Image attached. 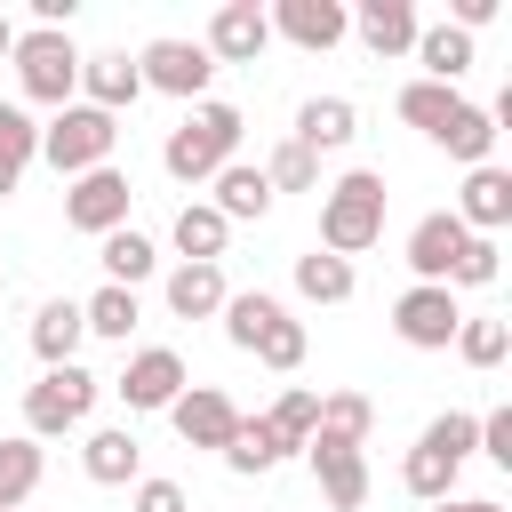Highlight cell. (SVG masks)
<instances>
[{
	"instance_id": "1",
	"label": "cell",
	"mask_w": 512,
	"mask_h": 512,
	"mask_svg": "<svg viewBox=\"0 0 512 512\" xmlns=\"http://www.w3.org/2000/svg\"><path fill=\"white\" fill-rule=\"evenodd\" d=\"M392 104H400V120H408L416 136H432V144H440V152H456L464 168H480V160L496 152V120H488V104H472V96H456V88L408 80Z\"/></svg>"
},
{
	"instance_id": "2",
	"label": "cell",
	"mask_w": 512,
	"mask_h": 512,
	"mask_svg": "<svg viewBox=\"0 0 512 512\" xmlns=\"http://www.w3.org/2000/svg\"><path fill=\"white\" fill-rule=\"evenodd\" d=\"M240 104H224V96H200V104H184V120L168 128V144H160V168L176 176V184H208L216 168H232L240 160Z\"/></svg>"
},
{
	"instance_id": "3",
	"label": "cell",
	"mask_w": 512,
	"mask_h": 512,
	"mask_svg": "<svg viewBox=\"0 0 512 512\" xmlns=\"http://www.w3.org/2000/svg\"><path fill=\"white\" fill-rule=\"evenodd\" d=\"M384 176L376 168H344L336 184H320V248L328 256H360V248H376L384 240Z\"/></svg>"
},
{
	"instance_id": "4",
	"label": "cell",
	"mask_w": 512,
	"mask_h": 512,
	"mask_svg": "<svg viewBox=\"0 0 512 512\" xmlns=\"http://www.w3.org/2000/svg\"><path fill=\"white\" fill-rule=\"evenodd\" d=\"M464 456H480V416L448 408V416H432V424L416 432V448H408V464H400V488H408L416 504H440V496H456Z\"/></svg>"
},
{
	"instance_id": "5",
	"label": "cell",
	"mask_w": 512,
	"mask_h": 512,
	"mask_svg": "<svg viewBox=\"0 0 512 512\" xmlns=\"http://www.w3.org/2000/svg\"><path fill=\"white\" fill-rule=\"evenodd\" d=\"M8 64H16V88H24V104H80V40L72 32H16V48H8Z\"/></svg>"
},
{
	"instance_id": "6",
	"label": "cell",
	"mask_w": 512,
	"mask_h": 512,
	"mask_svg": "<svg viewBox=\"0 0 512 512\" xmlns=\"http://www.w3.org/2000/svg\"><path fill=\"white\" fill-rule=\"evenodd\" d=\"M96 392H104V376H88L80 360H64V368H40V384H24V432H32V440L80 432V424L96 416Z\"/></svg>"
},
{
	"instance_id": "7",
	"label": "cell",
	"mask_w": 512,
	"mask_h": 512,
	"mask_svg": "<svg viewBox=\"0 0 512 512\" xmlns=\"http://www.w3.org/2000/svg\"><path fill=\"white\" fill-rule=\"evenodd\" d=\"M112 144H120V120L96 112V104H64L48 128H40V160L56 176H88V168H112Z\"/></svg>"
},
{
	"instance_id": "8",
	"label": "cell",
	"mask_w": 512,
	"mask_h": 512,
	"mask_svg": "<svg viewBox=\"0 0 512 512\" xmlns=\"http://www.w3.org/2000/svg\"><path fill=\"white\" fill-rule=\"evenodd\" d=\"M456 320H464V304H456V288H432V280H408V288L392 296V336H400L408 352H448V344H456Z\"/></svg>"
},
{
	"instance_id": "9",
	"label": "cell",
	"mask_w": 512,
	"mask_h": 512,
	"mask_svg": "<svg viewBox=\"0 0 512 512\" xmlns=\"http://www.w3.org/2000/svg\"><path fill=\"white\" fill-rule=\"evenodd\" d=\"M136 72H144V88H160V96H176V104H200L208 80H216L208 48H200V40H176V32L144 40V48H136Z\"/></svg>"
},
{
	"instance_id": "10",
	"label": "cell",
	"mask_w": 512,
	"mask_h": 512,
	"mask_svg": "<svg viewBox=\"0 0 512 512\" xmlns=\"http://www.w3.org/2000/svg\"><path fill=\"white\" fill-rule=\"evenodd\" d=\"M184 384H192V376H184V352H168V344L128 352V368L112 376V392L128 400V416H168V400H176Z\"/></svg>"
},
{
	"instance_id": "11",
	"label": "cell",
	"mask_w": 512,
	"mask_h": 512,
	"mask_svg": "<svg viewBox=\"0 0 512 512\" xmlns=\"http://www.w3.org/2000/svg\"><path fill=\"white\" fill-rule=\"evenodd\" d=\"M128 200H136V184H128L120 168H88V176H72V192H64V224L88 232V240H104V232L128 224Z\"/></svg>"
},
{
	"instance_id": "12",
	"label": "cell",
	"mask_w": 512,
	"mask_h": 512,
	"mask_svg": "<svg viewBox=\"0 0 512 512\" xmlns=\"http://www.w3.org/2000/svg\"><path fill=\"white\" fill-rule=\"evenodd\" d=\"M168 424H176V440L184 448H232V432H240V408H232V392H216V384H184L176 400H168Z\"/></svg>"
},
{
	"instance_id": "13",
	"label": "cell",
	"mask_w": 512,
	"mask_h": 512,
	"mask_svg": "<svg viewBox=\"0 0 512 512\" xmlns=\"http://www.w3.org/2000/svg\"><path fill=\"white\" fill-rule=\"evenodd\" d=\"M264 16H272V40H288V48H304V56H328V48L352 32V8H344V0H272Z\"/></svg>"
},
{
	"instance_id": "14",
	"label": "cell",
	"mask_w": 512,
	"mask_h": 512,
	"mask_svg": "<svg viewBox=\"0 0 512 512\" xmlns=\"http://www.w3.org/2000/svg\"><path fill=\"white\" fill-rule=\"evenodd\" d=\"M200 48H208V64H256V56L272 48V16H264L256 0H224V8L208 16Z\"/></svg>"
},
{
	"instance_id": "15",
	"label": "cell",
	"mask_w": 512,
	"mask_h": 512,
	"mask_svg": "<svg viewBox=\"0 0 512 512\" xmlns=\"http://www.w3.org/2000/svg\"><path fill=\"white\" fill-rule=\"evenodd\" d=\"M352 32H360V48H368L376 64H392V56L416 48L424 16H416V0H360V8H352Z\"/></svg>"
},
{
	"instance_id": "16",
	"label": "cell",
	"mask_w": 512,
	"mask_h": 512,
	"mask_svg": "<svg viewBox=\"0 0 512 512\" xmlns=\"http://www.w3.org/2000/svg\"><path fill=\"white\" fill-rule=\"evenodd\" d=\"M456 224H464V232H480V240H496V232L512 224V168L480 160V168L464 176V192H456Z\"/></svg>"
},
{
	"instance_id": "17",
	"label": "cell",
	"mask_w": 512,
	"mask_h": 512,
	"mask_svg": "<svg viewBox=\"0 0 512 512\" xmlns=\"http://www.w3.org/2000/svg\"><path fill=\"white\" fill-rule=\"evenodd\" d=\"M464 224H456V208H432V216H416V232H408V272L416 280H432V288H448V272H456V256H464Z\"/></svg>"
},
{
	"instance_id": "18",
	"label": "cell",
	"mask_w": 512,
	"mask_h": 512,
	"mask_svg": "<svg viewBox=\"0 0 512 512\" xmlns=\"http://www.w3.org/2000/svg\"><path fill=\"white\" fill-rule=\"evenodd\" d=\"M80 472H88L96 488H136V480H144V440H136L128 424H96V432L80 440Z\"/></svg>"
},
{
	"instance_id": "19",
	"label": "cell",
	"mask_w": 512,
	"mask_h": 512,
	"mask_svg": "<svg viewBox=\"0 0 512 512\" xmlns=\"http://www.w3.org/2000/svg\"><path fill=\"white\" fill-rule=\"evenodd\" d=\"M304 464L328 496V512H360L368 504V456L360 448H328V440H304Z\"/></svg>"
},
{
	"instance_id": "20",
	"label": "cell",
	"mask_w": 512,
	"mask_h": 512,
	"mask_svg": "<svg viewBox=\"0 0 512 512\" xmlns=\"http://www.w3.org/2000/svg\"><path fill=\"white\" fill-rule=\"evenodd\" d=\"M144 96V72H136V56H120V48H104V56H80V104H96V112H128Z\"/></svg>"
},
{
	"instance_id": "21",
	"label": "cell",
	"mask_w": 512,
	"mask_h": 512,
	"mask_svg": "<svg viewBox=\"0 0 512 512\" xmlns=\"http://www.w3.org/2000/svg\"><path fill=\"white\" fill-rule=\"evenodd\" d=\"M360 136V112H352V96H304L296 104V128H288V144H304L312 160L320 152H344Z\"/></svg>"
},
{
	"instance_id": "22",
	"label": "cell",
	"mask_w": 512,
	"mask_h": 512,
	"mask_svg": "<svg viewBox=\"0 0 512 512\" xmlns=\"http://www.w3.org/2000/svg\"><path fill=\"white\" fill-rule=\"evenodd\" d=\"M208 184H216V200H208V208H216L224 224H256V216H272V184H264V168L232 160V168H216Z\"/></svg>"
},
{
	"instance_id": "23",
	"label": "cell",
	"mask_w": 512,
	"mask_h": 512,
	"mask_svg": "<svg viewBox=\"0 0 512 512\" xmlns=\"http://www.w3.org/2000/svg\"><path fill=\"white\" fill-rule=\"evenodd\" d=\"M160 296H168V312H176V320H216L232 288H224V264H176Z\"/></svg>"
},
{
	"instance_id": "24",
	"label": "cell",
	"mask_w": 512,
	"mask_h": 512,
	"mask_svg": "<svg viewBox=\"0 0 512 512\" xmlns=\"http://www.w3.org/2000/svg\"><path fill=\"white\" fill-rule=\"evenodd\" d=\"M408 56L424 64V80H432V88H456V80L472 72V32H456V24H424Z\"/></svg>"
},
{
	"instance_id": "25",
	"label": "cell",
	"mask_w": 512,
	"mask_h": 512,
	"mask_svg": "<svg viewBox=\"0 0 512 512\" xmlns=\"http://www.w3.org/2000/svg\"><path fill=\"white\" fill-rule=\"evenodd\" d=\"M96 264H104V280H112V288H144V280L160 272V248H152L136 224H120V232H104V240H96Z\"/></svg>"
},
{
	"instance_id": "26",
	"label": "cell",
	"mask_w": 512,
	"mask_h": 512,
	"mask_svg": "<svg viewBox=\"0 0 512 512\" xmlns=\"http://www.w3.org/2000/svg\"><path fill=\"white\" fill-rule=\"evenodd\" d=\"M80 304L72 296H48L40 312H32V352H40V368H64V360H80Z\"/></svg>"
},
{
	"instance_id": "27",
	"label": "cell",
	"mask_w": 512,
	"mask_h": 512,
	"mask_svg": "<svg viewBox=\"0 0 512 512\" xmlns=\"http://www.w3.org/2000/svg\"><path fill=\"white\" fill-rule=\"evenodd\" d=\"M368 432H376V400H368V392H320L312 440H328V448H368Z\"/></svg>"
},
{
	"instance_id": "28",
	"label": "cell",
	"mask_w": 512,
	"mask_h": 512,
	"mask_svg": "<svg viewBox=\"0 0 512 512\" xmlns=\"http://www.w3.org/2000/svg\"><path fill=\"white\" fill-rule=\"evenodd\" d=\"M40 472H48L40 440L32 432H0V512H24L32 488H40Z\"/></svg>"
},
{
	"instance_id": "29",
	"label": "cell",
	"mask_w": 512,
	"mask_h": 512,
	"mask_svg": "<svg viewBox=\"0 0 512 512\" xmlns=\"http://www.w3.org/2000/svg\"><path fill=\"white\" fill-rule=\"evenodd\" d=\"M168 240H176V256H184V264H216V256H224V240H232V224H224L208 200H184V208H176V224H168Z\"/></svg>"
},
{
	"instance_id": "30",
	"label": "cell",
	"mask_w": 512,
	"mask_h": 512,
	"mask_svg": "<svg viewBox=\"0 0 512 512\" xmlns=\"http://www.w3.org/2000/svg\"><path fill=\"white\" fill-rule=\"evenodd\" d=\"M136 320H144V304H136V288H96V296H80V328L88 336H104V344H128L136 336Z\"/></svg>"
},
{
	"instance_id": "31",
	"label": "cell",
	"mask_w": 512,
	"mask_h": 512,
	"mask_svg": "<svg viewBox=\"0 0 512 512\" xmlns=\"http://www.w3.org/2000/svg\"><path fill=\"white\" fill-rule=\"evenodd\" d=\"M352 288H360V272H352L344 256H328V248L296 256V296H304V304H352Z\"/></svg>"
},
{
	"instance_id": "32",
	"label": "cell",
	"mask_w": 512,
	"mask_h": 512,
	"mask_svg": "<svg viewBox=\"0 0 512 512\" xmlns=\"http://www.w3.org/2000/svg\"><path fill=\"white\" fill-rule=\"evenodd\" d=\"M280 312H288V304H280L272 288H240V296H224V312H216V320H224V336H232L240 352H256V336H264Z\"/></svg>"
},
{
	"instance_id": "33",
	"label": "cell",
	"mask_w": 512,
	"mask_h": 512,
	"mask_svg": "<svg viewBox=\"0 0 512 512\" xmlns=\"http://www.w3.org/2000/svg\"><path fill=\"white\" fill-rule=\"evenodd\" d=\"M504 352H512V328H504L496 312H464V320H456V360H464V368L488 376V368H504Z\"/></svg>"
},
{
	"instance_id": "34",
	"label": "cell",
	"mask_w": 512,
	"mask_h": 512,
	"mask_svg": "<svg viewBox=\"0 0 512 512\" xmlns=\"http://www.w3.org/2000/svg\"><path fill=\"white\" fill-rule=\"evenodd\" d=\"M264 424H272V440H280L288 456H304V440H312V424H320V392H312V384H288V392L264 408Z\"/></svg>"
},
{
	"instance_id": "35",
	"label": "cell",
	"mask_w": 512,
	"mask_h": 512,
	"mask_svg": "<svg viewBox=\"0 0 512 512\" xmlns=\"http://www.w3.org/2000/svg\"><path fill=\"white\" fill-rule=\"evenodd\" d=\"M224 464H232L240 480H264V472H280V464H288V448L272 440V424H264V416H240V432H232Z\"/></svg>"
},
{
	"instance_id": "36",
	"label": "cell",
	"mask_w": 512,
	"mask_h": 512,
	"mask_svg": "<svg viewBox=\"0 0 512 512\" xmlns=\"http://www.w3.org/2000/svg\"><path fill=\"white\" fill-rule=\"evenodd\" d=\"M256 168H264L272 200H280V192H320V160H312L304 144H288V136H280V144H272V160H256Z\"/></svg>"
},
{
	"instance_id": "37",
	"label": "cell",
	"mask_w": 512,
	"mask_h": 512,
	"mask_svg": "<svg viewBox=\"0 0 512 512\" xmlns=\"http://www.w3.org/2000/svg\"><path fill=\"white\" fill-rule=\"evenodd\" d=\"M304 352H312V336H304V320H296V312H280V320L256 336V360H264L272 376H296V368H304Z\"/></svg>"
},
{
	"instance_id": "38",
	"label": "cell",
	"mask_w": 512,
	"mask_h": 512,
	"mask_svg": "<svg viewBox=\"0 0 512 512\" xmlns=\"http://www.w3.org/2000/svg\"><path fill=\"white\" fill-rule=\"evenodd\" d=\"M0 160L8 168H32L40 160V120L24 104H8V96H0Z\"/></svg>"
},
{
	"instance_id": "39",
	"label": "cell",
	"mask_w": 512,
	"mask_h": 512,
	"mask_svg": "<svg viewBox=\"0 0 512 512\" xmlns=\"http://www.w3.org/2000/svg\"><path fill=\"white\" fill-rule=\"evenodd\" d=\"M496 256H504V248L472 232V240H464V256H456V272H448V288H496V272H504Z\"/></svg>"
},
{
	"instance_id": "40",
	"label": "cell",
	"mask_w": 512,
	"mask_h": 512,
	"mask_svg": "<svg viewBox=\"0 0 512 512\" xmlns=\"http://www.w3.org/2000/svg\"><path fill=\"white\" fill-rule=\"evenodd\" d=\"M128 512H192V496H184V480H160V472H144V480L128 488Z\"/></svg>"
},
{
	"instance_id": "41",
	"label": "cell",
	"mask_w": 512,
	"mask_h": 512,
	"mask_svg": "<svg viewBox=\"0 0 512 512\" xmlns=\"http://www.w3.org/2000/svg\"><path fill=\"white\" fill-rule=\"evenodd\" d=\"M480 456L488 464H512V408H488L480 416Z\"/></svg>"
},
{
	"instance_id": "42",
	"label": "cell",
	"mask_w": 512,
	"mask_h": 512,
	"mask_svg": "<svg viewBox=\"0 0 512 512\" xmlns=\"http://www.w3.org/2000/svg\"><path fill=\"white\" fill-rule=\"evenodd\" d=\"M488 16H496V0H456V16H448V24H456V32H480Z\"/></svg>"
},
{
	"instance_id": "43",
	"label": "cell",
	"mask_w": 512,
	"mask_h": 512,
	"mask_svg": "<svg viewBox=\"0 0 512 512\" xmlns=\"http://www.w3.org/2000/svg\"><path fill=\"white\" fill-rule=\"evenodd\" d=\"M432 512H504V504H496V496H440Z\"/></svg>"
},
{
	"instance_id": "44",
	"label": "cell",
	"mask_w": 512,
	"mask_h": 512,
	"mask_svg": "<svg viewBox=\"0 0 512 512\" xmlns=\"http://www.w3.org/2000/svg\"><path fill=\"white\" fill-rule=\"evenodd\" d=\"M16 184H24V168H8V160H0V200H8Z\"/></svg>"
},
{
	"instance_id": "45",
	"label": "cell",
	"mask_w": 512,
	"mask_h": 512,
	"mask_svg": "<svg viewBox=\"0 0 512 512\" xmlns=\"http://www.w3.org/2000/svg\"><path fill=\"white\" fill-rule=\"evenodd\" d=\"M8 48H16V24H8V8H0V64H8Z\"/></svg>"
}]
</instances>
